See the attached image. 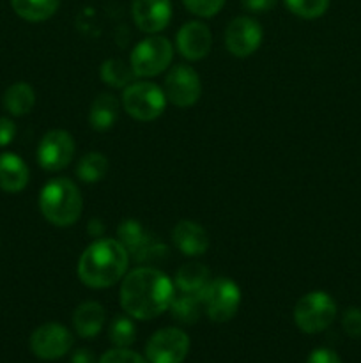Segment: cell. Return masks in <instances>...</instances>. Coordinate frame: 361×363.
I'll return each mask as SVG.
<instances>
[{
	"instance_id": "obj_15",
	"label": "cell",
	"mask_w": 361,
	"mask_h": 363,
	"mask_svg": "<svg viewBox=\"0 0 361 363\" xmlns=\"http://www.w3.org/2000/svg\"><path fill=\"white\" fill-rule=\"evenodd\" d=\"M117 238H119V241L127 250L130 259H134L137 262H144L147 259H152L156 250L161 248L159 245H154V241L145 233L142 223L133 218L120 222L119 229H117Z\"/></svg>"
},
{
	"instance_id": "obj_2",
	"label": "cell",
	"mask_w": 361,
	"mask_h": 363,
	"mask_svg": "<svg viewBox=\"0 0 361 363\" xmlns=\"http://www.w3.org/2000/svg\"><path fill=\"white\" fill-rule=\"evenodd\" d=\"M130 268V254L119 240H94L78 259L76 273L84 286L91 289H106L124 279Z\"/></svg>"
},
{
	"instance_id": "obj_9",
	"label": "cell",
	"mask_w": 361,
	"mask_h": 363,
	"mask_svg": "<svg viewBox=\"0 0 361 363\" xmlns=\"http://www.w3.org/2000/svg\"><path fill=\"white\" fill-rule=\"evenodd\" d=\"M190 351V337L180 328H161L147 340L149 363H183Z\"/></svg>"
},
{
	"instance_id": "obj_26",
	"label": "cell",
	"mask_w": 361,
	"mask_h": 363,
	"mask_svg": "<svg viewBox=\"0 0 361 363\" xmlns=\"http://www.w3.org/2000/svg\"><path fill=\"white\" fill-rule=\"evenodd\" d=\"M108 339L115 347H130L137 339V326H134L133 318L119 315L113 319L108 330Z\"/></svg>"
},
{
	"instance_id": "obj_35",
	"label": "cell",
	"mask_w": 361,
	"mask_h": 363,
	"mask_svg": "<svg viewBox=\"0 0 361 363\" xmlns=\"http://www.w3.org/2000/svg\"><path fill=\"white\" fill-rule=\"evenodd\" d=\"M71 363H96V360L88 350H78L71 358Z\"/></svg>"
},
{
	"instance_id": "obj_1",
	"label": "cell",
	"mask_w": 361,
	"mask_h": 363,
	"mask_svg": "<svg viewBox=\"0 0 361 363\" xmlns=\"http://www.w3.org/2000/svg\"><path fill=\"white\" fill-rule=\"evenodd\" d=\"M176 286L168 275L156 268L142 266L124 275L120 284V307L130 318L149 321L170 308Z\"/></svg>"
},
{
	"instance_id": "obj_34",
	"label": "cell",
	"mask_w": 361,
	"mask_h": 363,
	"mask_svg": "<svg viewBox=\"0 0 361 363\" xmlns=\"http://www.w3.org/2000/svg\"><path fill=\"white\" fill-rule=\"evenodd\" d=\"M87 233L88 236L92 238H103V234H105V223L101 222V220H91L88 222V227H87Z\"/></svg>"
},
{
	"instance_id": "obj_12",
	"label": "cell",
	"mask_w": 361,
	"mask_h": 363,
	"mask_svg": "<svg viewBox=\"0 0 361 363\" xmlns=\"http://www.w3.org/2000/svg\"><path fill=\"white\" fill-rule=\"evenodd\" d=\"M73 346V335L60 323H45L30 335V350L41 360H59Z\"/></svg>"
},
{
	"instance_id": "obj_11",
	"label": "cell",
	"mask_w": 361,
	"mask_h": 363,
	"mask_svg": "<svg viewBox=\"0 0 361 363\" xmlns=\"http://www.w3.org/2000/svg\"><path fill=\"white\" fill-rule=\"evenodd\" d=\"M74 138L66 130H52L38 145V163L48 172L64 170L74 158Z\"/></svg>"
},
{
	"instance_id": "obj_27",
	"label": "cell",
	"mask_w": 361,
	"mask_h": 363,
	"mask_svg": "<svg viewBox=\"0 0 361 363\" xmlns=\"http://www.w3.org/2000/svg\"><path fill=\"white\" fill-rule=\"evenodd\" d=\"M287 9L303 20H315L326 14L329 0H283Z\"/></svg>"
},
{
	"instance_id": "obj_17",
	"label": "cell",
	"mask_w": 361,
	"mask_h": 363,
	"mask_svg": "<svg viewBox=\"0 0 361 363\" xmlns=\"http://www.w3.org/2000/svg\"><path fill=\"white\" fill-rule=\"evenodd\" d=\"M30 179V172L23 160L14 152L0 155V190L7 194H18L25 190Z\"/></svg>"
},
{
	"instance_id": "obj_18",
	"label": "cell",
	"mask_w": 361,
	"mask_h": 363,
	"mask_svg": "<svg viewBox=\"0 0 361 363\" xmlns=\"http://www.w3.org/2000/svg\"><path fill=\"white\" fill-rule=\"evenodd\" d=\"M106 321V312L98 301H84L76 307L73 314V326L76 333L84 339H92L99 335Z\"/></svg>"
},
{
	"instance_id": "obj_31",
	"label": "cell",
	"mask_w": 361,
	"mask_h": 363,
	"mask_svg": "<svg viewBox=\"0 0 361 363\" xmlns=\"http://www.w3.org/2000/svg\"><path fill=\"white\" fill-rule=\"evenodd\" d=\"M16 137V124L7 117H0V147H6Z\"/></svg>"
},
{
	"instance_id": "obj_28",
	"label": "cell",
	"mask_w": 361,
	"mask_h": 363,
	"mask_svg": "<svg viewBox=\"0 0 361 363\" xmlns=\"http://www.w3.org/2000/svg\"><path fill=\"white\" fill-rule=\"evenodd\" d=\"M227 0H183L184 7L198 18H212L223 9Z\"/></svg>"
},
{
	"instance_id": "obj_23",
	"label": "cell",
	"mask_w": 361,
	"mask_h": 363,
	"mask_svg": "<svg viewBox=\"0 0 361 363\" xmlns=\"http://www.w3.org/2000/svg\"><path fill=\"white\" fill-rule=\"evenodd\" d=\"M108 158L99 151H88L81 156L76 167V176L81 183L94 184L105 179L108 174Z\"/></svg>"
},
{
	"instance_id": "obj_25",
	"label": "cell",
	"mask_w": 361,
	"mask_h": 363,
	"mask_svg": "<svg viewBox=\"0 0 361 363\" xmlns=\"http://www.w3.org/2000/svg\"><path fill=\"white\" fill-rule=\"evenodd\" d=\"M99 77L106 85L113 89H126L134 80V73L130 64L119 59H108L101 64Z\"/></svg>"
},
{
	"instance_id": "obj_13",
	"label": "cell",
	"mask_w": 361,
	"mask_h": 363,
	"mask_svg": "<svg viewBox=\"0 0 361 363\" xmlns=\"http://www.w3.org/2000/svg\"><path fill=\"white\" fill-rule=\"evenodd\" d=\"M176 46L186 60H202L212 48V32L200 20H191L177 30Z\"/></svg>"
},
{
	"instance_id": "obj_10",
	"label": "cell",
	"mask_w": 361,
	"mask_h": 363,
	"mask_svg": "<svg viewBox=\"0 0 361 363\" xmlns=\"http://www.w3.org/2000/svg\"><path fill=\"white\" fill-rule=\"evenodd\" d=\"M262 38H264V30L255 18L237 16L227 25L225 46L230 55L237 59H246L260 48Z\"/></svg>"
},
{
	"instance_id": "obj_21",
	"label": "cell",
	"mask_w": 361,
	"mask_h": 363,
	"mask_svg": "<svg viewBox=\"0 0 361 363\" xmlns=\"http://www.w3.org/2000/svg\"><path fill=\"white\" fill-rule=\"evenodd\" d=\"M34 105L35 92L27 82H16L11 87H7L6 94H4V106L14 117L27 116L28 112H32Z\"/></svg>"
},
{
	"instance_id": "obj_20",
	"label": "cell",
	"mask_w": 361,
	"mask_h": 363,
	"mask_svg": "<svg viewBox=\"0 0 361 363\" xmlns=\"http://www.w3.org/2000/svg\"><path fill=\"white\" fill-rule=\"evenodd\" d=\"M209 282H211V272L200 262H188L180 266L173 279V286L179 293L195 294V296H200Z\"/></svg>"
},
{
	"instance_id": "obj_19",
	"label": "cell",
	"mask_w": 361,
	"mask_h": 363,
	"mask_svg": "<svg viewBox=\"0 0 361 363\" xmlns=\"http://www.w3.org/2000/svg\"><path fill=\"white\" fill-rule=\"evenodd\" d=\"M120 101L113 94L103 92L92 101L88 110V124L96 131H108L115 126L119 119Z\"/></svg>"
},
{
	"instance_id": "obj_6",
	"label": "cell",
	"mask_w": 361,
	"mask_h": 363,
	"mask_svg": "<svg viewBox=\"0 0 361 363\" xmlns=\"http://www.w3.org/2000/svg\"><path fill=\"white\" fill-rule=\"evenodd\" d=\"M173 45L163 35L151 34L149 38L142 39L133 48L130 57V66L134 77L152 78L166 71L172 64Z\"/></svg>"
},
{
	"instance_id": "obj_7",
	"label": "cell",
	"mask_w": 361,
	"mask_h": 363,
	"mask_svg": "<svg viewBox=\"0 0 361 363\" xmlns=\"http://www.w3.org/2000/svg\"><path fill=\"white\" fill-rule=\"evenodd\" d=\"M202 307L214 323H229L237 314L241 305V289L232 279L218 277L207 284L200 294Z\"/></svg>"
},
{
	"instance_id": "obj_14",
	"label": "cell",
	"mask_w": 361,
	"mask_h": 363,
	"mask_svg": "<svg viewBox=\"0 0 361 363\" xmlns=\"http://www.w3.org/2000/svg\"><path fill=\"white\" fill-rule=\"evenodd\" d=\"M172 2L170 0H133L131 16L138 30L145 34H158L168 27L172 20Z\"/></svg>"
},
{
	"instance_id": "obj_3",
	"label": "cell",
	"mask_w": 361,
	"mask_h": 363,
	"mask_svg": "<svg viewBox=\"0 0 361 363\" xmlns=\"http://www.w3.org/2000/svg\"><path fill=\"white\" fill-rule=\"evenodd\" d=\"M39 209L46 222L55 227H71L80 220L84 199L80 188L67 177L48 181L39 194Z\"/></svg>"
},
{
	"instance_id": "obj_4",
	"label": "cell",
	"mask_w": 361,
	"mask_h": 363,
	"mask_svg": "<svg viewBox=\"0 0 361 363\" xmlns=\"http://www.w3.org/2000/svg\"><path fill=\"white\" fill-rule=\"evenodd\" d=\"M120 105L126 113L140 123H151L158 119L166 108V96L159 85L152 82H131L122 92Z\"/></svg>"
},
{
	"instance_id": "obj_32",
	"label": "cell",
	"mask_w": 361,
	"mask_h": 363,
	"mask_svg": "<svg viewBox=\"0 0 361 363\" xmlns=\"http://www.w3.org/2000/svg\"><path fill=\"white\" fill-rule=\"evenodd\" d=\"M306 363H342V360H340L335 351L328 350V347H321V350L311 351Z\"/></svg>"
},
{
	"instance_id": "obj_16",
	"label": "cell",
	"mask_w": 361,
	"mask_h": 363,
	"mask_svg": "<svg viewBox=\"0 0 361 363\" xmlns=\"http://www.w3.org/2000/svg\"><path fill=\"white\" fill-rule=\"evenodd\" d=\"M172 241L179 252L188 257L204 255L209 248V234L193 220H180L172 230Z\"/></svg>"
},
{
	"instance_id": "obj_30",
	"label": "cell",
	"mask_w": 361,
	"mask_h": 363,
	"mask_svg": "<svg viewBox=\"0 0 361 363\" xmlns=\"http://www.w3.org/2000/svg\"><path fill=\"white\" fill-rule=\"evenodd\" d=\"M342 326L345 333L353 339H360L361 337V308L349 307L343 312Z\"/></svg>"
},
{
	"instance_id": "obj_33",
	"label": "cell",
	"mask_w": 361,
	"mask_h": 363,
	"mask_svg": "<svg viewBox=\"0 0 361 363\" xmlns=\"http://www.w3.org/2000/svg\"><path fill=\"white\" fill-rule=\"evenodd\" d=\"M276 0H243V7L248 13L253 14H262L269 13L271 9H275Z\"/></svg>"
},
{
	"instance_id": "obj_8",
	"label": "cell",
	"mask_w": 361,
	"mask_h": 363,
	"mask_svg": "<svg viewBox=\"0 0 361 363\" xmlns=\"http://www.w3.org/2000/svg\"><path fill=\"white\" fill-rule=\"evenodd\" d=\"M166 101L177 108H190L200 99L202 82L190 64H176L170 67L163 84Z\"/></svg>"
},
{
	"instance_id": "obj_22",
	"label": "cell",
	"mask_w": 361,
	"mask_h": 363,
	"mask_svg": "<svg viewBox=\"0 0 361 363\" xmlns=\"http://www.w3.org/2000/svg\"><path fill=\"white\" fill-rule=\"evenodd\" d=\"M13 11L25 21H46L59 11L60 0H11Z\"/></svg>"
},
{
	"instance_id": "obj_5",
	"label": "cell",
	"mask_w": 361,
	"mask_h": 363,
	"mask_svg": "<svg viewBox=\"0 0 361 363\" xmlns=\"http://www.w3.org/2000/svg\"><path fill=\"white\" fill-rule=\"evenodd\" d=\"M336 318V303L324 291H311L297 300L294 307V323L303 333L324 332Z\"/></svg>"
},
{
	"instance_id": "obj_24",
	"label": "cell",
	"mask_w": 361,
	"mask_h": 363,
	"mask_svg": "<svg viewBox=\"0 0 361 363\" xmlns=\"http://www.w3.org/2000/svg\"><path fill=\"white\" fill-rule=\"evenodd\" d=\"M170 312H172V318L180 325H195L200 319L204 307H202L200 296L179 293L173 296L170 303Z\"/></svg>"
},
{
	"instance_id": "obj_29",
	"label": "cell",
	"mask_w": 361,
	"mask_h": 363,
	"mask_svg": "<svg viewBox=\"0 0 361 363\" xmlns=\"http://www.w3.org/2000/svg\"><path fill=\"white\" fill-rule=\"evenodd\" d=\"M98 363H149L147 358L140 357L127 347H113L106 351Z\"/></svg>"
}]
</instances>
